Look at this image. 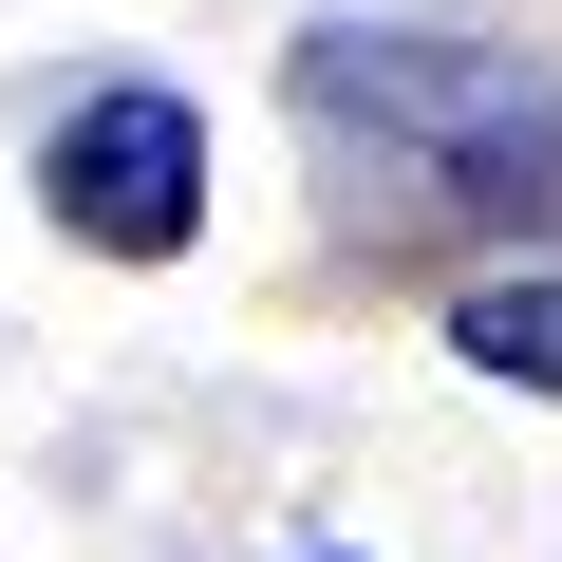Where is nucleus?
<instances>
[{"label":"nucleus","instance_id":"7ed1b4c3","mask_svg":"<svg viewBox=\"0 0 562 562\" xmlns=\"http://www.w3.org/2000/svg\"><path fill=\"white\" fill-rule=\"evenodd\" d=\"M450 357H469L487 394H543V413H562V262L469 281V301H450Z\"/></svg>","mask_w":562,"mask_h":562},{"label":"nucleus","instance_id":"f03ea898","mask_svg":"<svg viewBox=\"0 0 562 562\" xmlns=\"http://www.w3.org/2000/svg\"><path fill=\"white\" fill-rule=\"evenodd\" d=\"M38 206H57L94 262H188V244H206V113L150 94V76L76 94L57 150H38Z\"/></svg>","mask_w":562,"mask_h":562},{"label":"nucleus","instance_id":"f257e3e1","mask_svg":"<svg viewBox=\"0 0 562 562\" xmlns=\"http://www.w3.org/2000/svg\"><path fill=\"white\" fill-rule=\"evenodd\" d=\"M281 94H301V150H319L338 225H375V244H506V225H562V57H525V38L319 20Z\"/></svg>","mask_w":562,"mask_h":562}]
</instances>
